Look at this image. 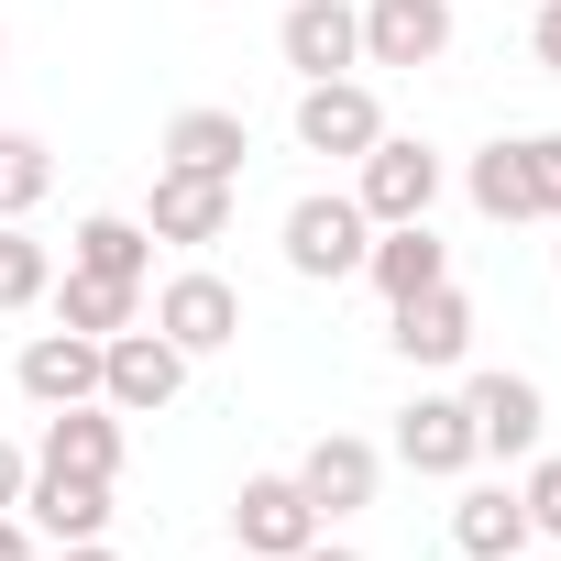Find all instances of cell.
Masks as SVG:
<instances>
[{"label": "cell", "instance_id": "6da1fadb", "mask_svg": "<svg viewBox=\"0 0 561 561\" xmlns=\"http://www.w3.org/2000/svg\"><path fill=\"white\" fill-rule=\"evenodd\" d=\"M484 220H561V133H506L462 165Z\"/></svg>", "mask_w": 561, "mask_h": 561}, {"label": "cell", "instance_id": "7a4b0ae2", "mask_svg": "<svg viewBox=\"0 0 561 561\" xmlns=\"http://www.w3.org/2000/svg\"><path fill=\"white\" fill-rule=\"evenodd\" d=\"M364 242H375V220H364V198H342V187H320V198L287 209V275H309V287L364 275Z\"/></svg>", "mask_w": 561, "mask_h": 561}, {"label": "cell", "instance_id": "3957f363", "mask_svg": "<svg viewBox=\"0 0 561 561\" xmlns=\"http://www.w3.org/2000/svg\"><path fill=\"white\" fill-rule=\"evenodd\" d=\"M176 386H187V353L165 331H111L100 342V408L154 419V408H176Z\"/></svg>", "mask_w": 561, "mask_h": 561}, {"label": "cell", "instance_id": "277c9868", "mask_svg": "<svg viewBox=\"0 0 561 561\" xmlns=\"http://www.w3.org/2000/svg\"><path fill=\"white\" fill-rule=\"evenodd\" d=\"M320 539V506L298 495V473H253L242 495H231V550H253V561H298Z\"/></svg>", "mask_w": 561, "mask_h": 561}, {"label": "cell", "instance_id": "5b68a950", "mask_svg": "<svg viewBox=\"0 0 561 561\" xmlns=\"http://www.w3.org/2000/svg\"><path fill=\"white\" fill-rule=\"evenodd\" d=\"M154 331H165L187 364L220 353V342H242V298H231V275H209V264L165 275V287H154Z\"/></svg>", "mask_w": 561, "mask_h": 561}, {"label": "cell", "instance_id": "8992f818", "mask_svg": "<svg viewBox=\"0 0 561 561\" xmlns=\"http://www.w3.org/2000/svg\"><path fill=\"white\" fill-rule=\"evenodd\" d=\"M364 220L386 231V220H430V198H440V154L419 144V133H375V154H364Z\"/></svg>", "mask_w": 561, "mask_h": 561}, {"label": "cell", "instance_id": "52a82bcc", "mask_svg": "<svg viewBox=\"0 0 561 561\" xmlns=\"http://www.w3.org/2000/svg\"><path fill=\"white\" fill-rule=\"evenodd\" d=\"M375 484H386V451H375L364 430H320V440L298 451V495L320 506V528L353 517V506H375Z\"/></svg>", "mask_w": 561, "mask_h": 561}, {"label": "cell", "instance_id": "ba28073f", "mask_svg": "<svg viewBox=\"0 0 561 561\" xmlns=\"http://www.w3.org/2000/svg\"><path fill=\"white\" fill-rule=\"evenodd\" d=\"M375 133H386V100H375L364 78H309V89H298V144H309V154H353V165H364Z\"/></svg>", "mask_w": 561, "mask_h": 561}, {"label": "cell", "instance_id": "9c48e42d", "mask_svg": "<svg viewBox=\"0 0 561 561\" xmlns=\"http://www.w3.org/2000/svg\"><path fill=\"white\" fill-rule=\"evenodd\" d=\"M144 231H154V242H176V253H209V242L231 231V176H187V165H154Z\"/></svg>", "mask_w": 561, "mask_h": 561}, {"label": "cell", "instance_id": "30bf717a", "mask_svg": "<svg viewBox=\"0 0 561 561\" xmlns=\"http://www.w3.org/2000/svg\"><path fill=\"white\" fill-rule=\"evenodd\" d=\"M275 56H287L298 78H353L364 67V12H353V0H287Z\"/></svg>", "mask_w": 561, "mask_h": 561}, {"label": "cell", "instance_id": "8fae6325", "mask_svg": "<svg viewBox=\"0 0 561 561\" xmlns=\"http://www.w3.org/2000/svg\"><path fill=\"white\" fill-rule=\"evenodd\" d=\"M462 408H473V451H495V462H528V451H539V430H550V408H539V386H528V375H473V386H462Z\"/></svg>", "mask_w": 561, "mask_h": 561}, {"label": "cell", "instance_id": "7c38bea8", "mask_svg": "<svg viewBox=\"0 0 561 561\" xmlns=\"http://www.w3.org/2000/svg\"><path fill=\"white\" fill-rule=\"evenodd\" d=\"M451 0H364V67H440Z\"/></svg>", "mask_w": 561, "mask_h": 561}, {"label": "cell", "instance_id": "4fadbf2b", "mask_svg": "<svg viewBox=\"0 0 561 561\" xmlns=\"http://www.w3.org/2000/svg\"><path fill=\"white\" fill-rule=\"evenodd\" d=\"M397 462L408 473H473L484 451H473V408L462 397H408L397 408Z\"/></svg>", "mask_w": 561, "mask_h": 561}, {"label": "cell", "instance_id": "5bb4252c", "mask_svg": "<svg viewBox=\"0 0 561 561\" xmlns=\"http://www.w3.org/2000/svg\"><path fill=\"white\" fill-rule=\"evenodd\" d=\"M408 364H462L473 353V298L451 287V275H440V287H419V298H397V331H386Z\"/></svg>", "mask_w": 561, "mask_h": 561}, {"label": "cell", "instance_id": "9a60e30c", "mask_svg": "<svg viewBox=\"0 0 561 561\" xmlns=\"http://www.w3.org/2000/svg\"><path fill=\"white\" fill-rule=\"evenodd\" d=\"M23 517H34L56 550H67V539H100V528H111V484H100V473H56V462H34V473H23Z\"/></svg>", "mask_w": 561, "mask_h": 561}, {"label": "cell", "instance_id": "2e32d148", "mask_svg": "<svg viewBox=\"0 0 561 561\" xmlns=\"http://www.w3.org/2000/svg\"><path fill=\"white\" fill-rule=\"evenodd\" d=\"M364 275H375V298L397 309V298H419V287H440V275H451V242H440L430 220H386V231L364 242Z\"/></svg>", "mask_w": 561, "mask_h": 561}, {"label": "cell", "instance_id": "e0dca14e", "mask_svg": "<svg viewBox=\"0 0 561 561\" xmlns=\"http://www.w3.org/2000/svg\"><path fill=\"white\" fill-rule=\"evenodd\" d=\"M12 375H23L34 408H78V397H100V342L89 331H34Z\"/></svg>", "mask_w": 561, "mask_h": 561}, {"label": "cell", "instance_id": "ac0fdd59", "mask_svg": "<svg viewBox=\"0 0 561 561\" xmlns=\"http://www.w3.org/2000/svg\"><path fill=\"white\" fill-rule=\"evenodd\" d=\"M34 462H56V473H122V408H100V397H78V408H45V451Z\"/></svg>", "mask_w": 561, "mask_h": 561}, {"label": "cell", "instance_id": "d6986e66", "mask_svg": "<svg viewBox=\"0 0 561 561\" xmlns=\"http://www.w3.org/2000/svg\"><path fill=\"white\" fill-rule=\"evenodd\" d=\"M451 539H462V561H517L539 528H528V495H517V484H473V495L451 506Z\"/></svg>", "mask_w": 561, "mask_h": 561}, {"label": "cell", "instance_id": "ffe728a7", "mask_svg": "<svg viewBox=\"0 0 561 561\" xmlns=\"http://www.w3.org/2000/svg\"><path fill=\"white\" fill-rule=\"evenodd\" d=\"M242 154H253L242 111H176L165 122V165H187V176H231L242 187Z\"/></svg>", "mask_w": 561, "mask_h": 561}, {"label": "cell", "instance_id": "44dd1931", "mask_svg": "<svg viewBox=\"0 0 561 561\" xmlns=\"http://www.w3.org/2000/svg\"><path fill=\"white\" fill-rule=\"evenodd\" d=\"M45 298H56V331H89V342H111V331L144 320V287H122V275H78V264L56 275Z\"/></svg>", "mask_w": 561, "mask_h": 561}, {"label": "cell", "instance_id": "7402d4cb", "mask_svg": "<svg viewBox=\"0 0 561 561\" xmlns=\"http://www.w3.org/2000/svg\"><path fill=\"white\" fill-rule=\"evenodd\" d=\"M67 264H78V275H122V287H144V275H154V231L122 220V209H100V220L67 231Z\"/></svg>", "mask_w": 561, "mask_h": 561}, {"label": "cell", "instance_id": "603a6c76", "mask_svg": "<svg viewBox=\"0 0 561 561\" xmlns=\"http://www.w3.org/2000/svg\"><path fill=\"white\" fill-rule=\"evenodd\" d=\"M56 287V242H34L23 220H0V309H45Z\"/></svg>", "mask_w": 561, "mask_h": 561}, {"label": "cell", "instance_id": "cb8c5ba5", "mask_svg": "<svg viewBox=\"0 0 561 561\" xmlns=\"http://www.w3.org/2000/svg\"><path fill=\"white\" fill-rule=\"evenodd\" d=\"M45 187H56V154H45L34 133H0V220H34Z\"/></svg>", "mask_w": 561, "mask_h": 561}, {"label": "cell", "instance_id": "d4e9b609", "mask_svg": "<svg viewBox=\"0 0 561 561\" xmlns=\"http://www.w3.org/2000/svg\"><path fill=\"white\" fill-rule=\"evenodd\" d=\"M517 495H528V528L561 539V451H528V484H517Z\"/></svg>", "mask_w": 561, "mask_h": 561}, {"label": "cell", "instance_id": "484cf974", "mask_svg": "<svg viewBox=\"0 0 561 561\" xmlns=\"http://www.w3.org/2000/svg\"><path fill=\"white\" fill-rule=\"evenodd\" d=\"M0 561H34V517L23 506H0Z\"/></svg>", "mask_w": 561, "mask_h": 561}, {"label": "cell", "instance_id": "4316f807", "mask_svg": "<svg viewBox=\"0 0 561 561\" xmlns=\"http://www.w3.org/2000/svg\"><path fill=\"white\" fill-rule=\"evenodd\" d=\"M528 45H539V67L561 78V0H539V34H528Z\"/></svg>", "mask_w": 561, "mask_h": 561}, {"label": "cell", "instance_id": "83f0119b", "mask_svg": "<svg viewBox=\"0 0 561 561\" xmlns=\"http://www.w3.org/2000/svg\"><path fill=\"white\" fill-rule=\"evenodd\" d=\"M23 473H34V462H23L12 440H0V506H23Z\"/></svg>", "mask_w": 561, "mask_h": 561}, {"label": "cell", "instance_id": "f1b7e54d", "mask_svg": "<svg viewBox=\"0 0 561 561\" xmlns=\"http://www.w3.org/2000/svg\"><path fill=\"white\" fill-rule=\"evenodd\" d=\"M298 561H364V550H342V539H331V528H320V539H309V550H298Z\"/></svg>", "mask_w": 561, "mask_h": 561}, {"label": "cell", "instance_id": "f546056e", "mask_svg": "<svg viewBox=\"0 0 561 561\" xmlns=\"http://www.w3.org/2000/svg\"><path fill=\"white\" fill-rule=\"evenodd\" d=\"M56 561H122V550H111V539H67Z\"/></svg>", "mask_w": 561, "mask_h": 561}, {"label": "cell", "instance_id": "4dcf8cb0", "mask_svg": "<svg viewBox=\"0 0 561 561\" xmlns=\"http://www.w3.org/2000/svg\"><path fill=\"white\" fill-rule=\"evenodd\" d=\"M550 231H561V220H550ZM550 264H561V242H550Z\"/></svg>", "mask_w": 561, "mask_h": 561}, {"label": "cell", "instance_id": "1f68e13d", "mask_svg": "<svg viewBox=\"0 0 561 561\" xmlns=\"http://www.w3.org/2000/svg\"><path fill=\"white\" fill-rule=\"evenodd\" d=\"M231 561H253V550H231Z\"/></svg>", "mask_w": 561, "mask_h": 561}, {"label": "cell", "instance_id": "d6a6232c", "mask_svg": "<svg viewBox=\"0 0 561 561\" xmlns=\"http://www.w3.org/2000/svg\"><path fill=\"white\" fill-rule=\"evenodd\" d=\"M0 45H12V34H0Z\"/></svg>", "mask_w": 561, "mask_h": 561}]
</instances>
